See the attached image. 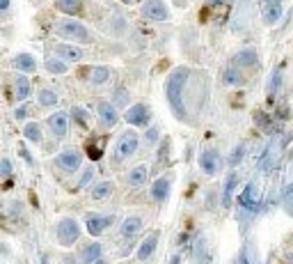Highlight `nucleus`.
<instances>
[{
	"label": "nucleus",
	"mask_w": 293,
	"mask_h": 264,
	"mask_svg": "<svg viewBox=\"0 0 293 264\" xmlns=\"http://www.w3.org/2000/svg\"><path fill=\"white\" fill-rule=\"evenodd\" d=\"M113 225V216H98V214H90L87 220H85V227L92 237H98V234L105 232V227Z\"/></svg>",
	"instance_id": "nucleus-8"
},
{
	"label": "nucleus",
	"mask_w": 293,
	"mask_h": 264,
	"mask_svg": "<svg viewBox=\"0 0 293 264\" xmlns=\"http://www.w3.org/2000/svg\"><path fill=\"white\" fill-rule=\"evenodd\" d=\"M25 115H28V106H21V108H16V113H14L16 120H25Z\"/></svg>",
	"instance_id": "nucleus-38"
},
{
	"label": "nucleus",
	"mask_w": 293,
	"mask_h": 264,
	"mask_svg": "<svg viewBox=\"0 0 293 264\" xmlns=\"http://www.w3.org/2000/svg\"><path fill=\"white\" fill-rule=\"evenodd\" d=\"M220 166V154L215 150H204L199 154V168H202L206 175H215Z\"/></svg>",
	"instance_id": "nucleus-10"
},
{
	"label": "nucleus",
	"mask_w": 293,
	"mask_h": 264,
	"mask_svg": "<svg viewBox=\"0 0 293 264\" xmlns=\"http://www.w3.org/2000/svg\"><path fill=\"white\" fill-rule=\"evenodd\" d=\"M103 147H105V138H92V140H87V156L92 161H98V158L103 156Z\"/></svg>",
	"instance_id": "nucleus-23"
},
{
	"label": "nucleus",
	"mask_w": 293,
	"mask_h": 264,
	"mask_svg": "<svg viewBox=\"0 0 293 264\" xmlns=\"http://www.w3.org/2000/svg\"><path fill=\"white\" fill-rule=\"evenodd\" d=\"M78 237H80V225H78V220L74 219H62L58 223V242L60 246L69 248V246H74L78 242Z\"/></svg>",
	"instance_id": "nucleus-3"
},
{
	"label": "nucleus",
	"mask_w": 293,
	"mask_h": 264,
	"mask_svg": "<svg viewBox=\"0 0 293 264\" xmlns=\"http://www.w3.org/2000/svg\"><path fill=\"white\" fill-rule=\"evenodd\" d=\"M279 16H282V2H271V5H266V12H263V21L268 23V25L277 23Z\"/></svg>",
	"instance_id": "nucleus-26"
},
{
	"label": "nucleus",
	"mask_w": 293,
	"mask_h": 264,
	"mask_svg": "<svg viewBox=\"0 0 293 264\" xmlns=\"http://www.w3.org/2000/svg\"><path fill=\"white\" fill-rule=\"evenodd\" d=\"M115 104H117V106L128 104V92L126 90H117V92H115Z\"/></svg>",
	"instance_id": "nucleus-34"
},
{
	"label": "nucleus",
	"mask_w": 293,
	"mask_h": 264,
	"mask_svg": "<svg viewBox=\"0 0 293 264\" xmlns=\"http://www.w3.org/2000/svg\"><path fill=\"white\" fill-rule=\"evenodd\" d=\"M48 127H51V131L55 133V138H64L67 136V129H69V115L67 113H53L51 117H48Z\"/></svg>",
	"instance_id": "nucleus-11"
},
{
	"label": "nucleus",
	"mask_w": 293,
	"mask_h": 264,
	"mask_svg": "<svg viewBox=\"0 0 293 264\" xmlns=\"http://www.w3.org/2000/svg\"><path fill=\"white\" fill-rule=\"evenodd\" d=\"M9 7V0H0V12H5Z\"/></svg>",
	"instance_id": "nucleus-40"
},
{
	"label": "nucleus",
	"mask_w": 293,
	"mask_h": 264,
	"mask_svg": "<svg viewBox=\"0 0 293 264\" xmlns=\"http://www.w3.org/2000/svg\"><path fill=\"white\" fill-rule=\"evenodd\" d=\"M238 264H250V262H248V257H245V253H243V255H241V260H238Z\"/></svg>",
	"instance_id": "nucleus-41"
},
{
	"label": "nucleus",
	"mask_w": 293,
	"mask_h": 264,
	"mask_svg": "<svg viewBox=\"0 0 293 264\" xmlns=\"http://www.w3.org/2000/svg\"><path fill=\"white\" fill-rule=\"evenodd\" d=\"M71 117L76 120V124H78V127H83V129H87V124H90V120H87L90 115H87V110H85V108H80V106H74V108H71Z\"/></svg>",
	"instance_id": "nucleus-29"
},
{
	"label": "nucleus",
	"mask_w": 293,
	"mask_h": 264,
	"mask_svg": "<svg viewBox=\"0 0 293 264\" xmlns=\"http://www.w3.org/2000/svg\"><path fill=\"white\" fill-rule=\"evenodd\" d=\"M147 175H149V168L147 166H136L128 173V186H142L144 181H147Z\"/></svg>",
	"instance_id": "nucleus-22"
},
{
	"label": "nucleus",
	"mask_w": 293,
	"mask_h": 264,
	"mask_svg": "<svg viewBox=\"0 0 293 264\" xmlns=\"http://www.w3.org/2000/svg\"><path fill=\"white\" fill-rule=\"evenodd\" d=\"M286 209H289V214H293V193H286Z\"/></svg>",
	"instance_id": "nucleus-39"
},
{
	"label": "nucleus",
	"mask_w": 293,
	"mask_h": 264,
	"mask_svg": "<svg viewBox=\"0 0 293 264\" xmlns=\"http://www.w3.org/2000/svg\"><path fill=\"white\" fill-rule=\"evenodd\" d=\"M289 262H291V264H293V253H291V255H289Z\"/></svg>",
	"instance_id": "nucleus-46"
},
{
	"label": "nucleus",
	"mask_w": 293,
	"mask_h": 264,
	"mask_svg": "<svg viewBox=\"0 0 293 264\" xmlns=\"http://www.w3.org/2000/svg\"><path fill=\"white\" fill-rule=\"evenodd\" d=\"M12 175V161L9 158H2L0 161V177H9Z\"/></svg>",
	"instance_id": "nucleus-33"
},
{
	"label": "nucleus",
	"mask_w": 293,
	"mask_h": 264,
	"mask_svg": "<svg viewBox=\"0 0 293 264\" xmlns=\"http://www.w3.org/2000/svg\"><path fill=\"white\" fill-rule=\"evenodd\" d=\"M137 145H140V136L136 131H124L119 138V143L115 147V154H117V161H124V158L133 156L137 152Z\"/></svg>",
	"instance_id": "nucleus-4"
},
{
	"label": "nucleus",
	"mask_w": 293,
	"mask_h": 264,
	"mask_svg": "<svg viewBox=\"0 0 293 264\" xmlns=\"http://www.w3.org/2000/svg\"><path fill=\"white\" fill-rule=\"evenodd\" d=\"M222 81H225L227 85H241L243 83V74L238 71V67H232V69H227L225 71Z\"/></svg>",
	"instance_id": "nucleus-31"
},
{
	"label": "nucleus",
	"mask_w": 293,
	"mask_h": 264,
	"mask_svg": "<svg viewBox=\"0 0 293 264\" xmlns=\"http://www.w3.org/2000/svg\"><path fill=\"white\" fill-rule=\"evenodd\" d=\"M142 230V219L140 216H128L124 223H121V234L126 237V239H133L136 234H140Z\"/></svg>",
	"instance_id": "nucleus-18"
},
{
	"label": "nucleus",
	"mask_w": 293,
	"mask_h": 264,
	"mask_svg": "<svg viewBox=\"0 0 293 264\" xmlns=\"http://www.w3.org/2000/svg\"><path fill=\"white\" fill-rule=\"evenodd\" d=\"M60 99L53 90H41L39 92V106H44V108H53V106L58 104Z\"/></svg>",
	"instance_id": "nucleus-30"
},
{
	"label": "nucleus",
	"mask_w": 293,
	"mask_h": 264,
	"mask_svg": "<svg viewBox=\"0 0 293 264\" xmlns=\"http://www.w3.org/2000/svg\"><path fill=\"white\" fill-rule=\"evenodd\" d=\"M158 239H160V232H151L147 239H144L142 243H140V248H137V260H149L151 255H154V250H156L158 246Z\"/></svg>",
	"instance_id": "nucleus-14"
},
{
	"label": "nucleus",
	"mask_w": 293,
	"mask_h": 264,
	"mask_svg": "<svg viewBox=\"0 0 293 264\" xmlns=\"http://www.w3.org/2000/svg\"><path fill=\"white\" fill-rule=\"evenodd\" d=\"M151 198H154L156 202H165L167 198H170V179L160 177V179L154 181V186H151Z\"/></svg>",
	"instance_id": "nucleus-17"
},
{
	"label": "nucleus",
	"mask_w": 293,
	"mask_h": 264,
	"mask_svg": "<svg viewBox=\"0 0 293 264\" xmlns=\"http://www.w3.org/2000/svg\"><path fill=\"white\" fill-rule=\"evenodd\" d=\"M158 140V129L156 127H151L149 131H147V145H154Z\"/></svg>",
	"instance_id": "nucleus-36"
},
{
	"label": "nucleus",
	"mask_w": 293,
	"mask_h": 264,
	"mask_svg": "<svg viewBox=\"0 0 293 264\" xmlns=\"http://www.w3.org/2000/svg\"><path fill=\"white\" fill-rule=\"evenodd\" d=\"M124 5H136V2H140V0H121Z\"/></svg>",
	"instance_id": "nucleus-42"
},
{
	"label": "nucleus",
	"mask_w": 293,
	"mask_h": 264,
	"mask_svg": "<svg viewBox=\"0 0 293 264\" xmlns=\"http://www.w3.org/2000/svg\"><path fill=\"white\" fill-rule=\"evenodd\" d=\"M55 32L64 39H71V42H80V44H90L92 35L90 30L85 28L80 21H74V19H64V21L55 23Z\"/></svg>",
	"instance_id": "nucleus-2"
},
{
	"label": "nucleus",
	"mask_w": 293,
	"mask_h": 264,
	"mask_svg": "<svg viewBox=\"0 0 293 264\" xmlns=\"http://www.w3.org/2000/svg\"><path fill=\"white\" fill-rule=\"evenodd\" d=\"M101 253H103V248H101V243H87L83 248V253H80V260H83V264H97L98 260H101Z\"/></svg>",
	"instance_id": "nucleus-19"
},
{
	"label": "nucleus",
	"mask_w": 293,
	"mask_h": 264,
	"mask_svg": "<svg viewBox=\"0 0 293 264\" xmlns=\"http://www.w3.org/2000/svg\"><path fill=\"white\" fill-rule=\"evenodd\" d=\"M55 163H58V168L67 170V173H76L80 168V163H83V156H80V152L67 150V152H62V154H58Z\"/></svg>",
	"instance_id": "nucleus-7"
},
{
	"label": "nucleus",
	"mask_w": 293,
	"mask_h": 264,
	"mask_svg": "<svg viewBox=\"0 0 293 264\" xmlns=\"http://www.w3.org/2000/svg\"><path fill=\"white\" fill-rule=\"evenodd\" d=\"M46 69L51 74H67V62L60 60V58H48L46 60Z\"/></svg>",
	"instance_id": "nucleus-28"
},
{
	"label": "nucleus",
	"mask_w": 293,
	"mask_h": 264,
	"mask_svg": "<svg viewBox=\"0 0 293 264\" xmlns=\"http://www.w3.org/2000/svg\"><path fill=\"white\" fill-rule=\"evenodd\" d=\"M259 65V55L252 48H245V51H238L234 55V67L238 69H248V67H256Z\"/></svg>",
	"instance_id": "nucleus-13"
},
{
	"label": "nucleus",
	"mask_w": 293,
	"mask_h": 264,
	"mask_svg": "<svg viewBox=\"0 0 293 264\" xmlns=\"http://www.w3.org/2000/svg\"><path fill=\"white\" fill-rule=\"evenodd\" d=\"M98 120H101L103 127L113 129L115 124L119 122V113H117L115 104H110V101H101V104H98Z\"/></svg>",
	"instance_id": "nucleus-9"
},
{
	"label": "nucleus",
	"mask_w": 293,
	"mask_h": 264,
	"mask_svg": "<svg viewBox=\"0 0 293 264\" xmlns=\"http://www.w3.org/2000/svg\"><path fill=\"white\" fill-rule=\"evenodd\" d=\"M279 81H282V71L277 69V71L271 76V90H268V92H271V97H273V92L279 90Z\"/></svg>",
	"instance_id": "nucleus-32"
},
{
	"label": "nucleus",
	"mask_w": 293,
	"mask_h": 264,
	"mask_svg": "<svg viewBox=\"0 0 293 264\" xmlns=\"http://www.w3.org/2000/svg\"><path fill=\"white\" fill-rule=\"evenodd\" d=\"M149 108L144 104H136V106H131L126 110V115H124V120L128 122V124H133V127H147L149 124Z\"/></svg>",
	"instance_id": "nucleus-6"
},
{
	"label": "nucleus",
	"mask_w": 293,
	"mask_h": 264,
	"mask_svg": "<svg viewBox=\"0 0 293 264\" xmlns=\"http://www.w3.org/2000/svg\"><path fill=\"white\" fill-rule=\"evenodd\" d=\"M110 81V69L108 67H92L90 71V83L92 85H103Z\"/></svg>",
	"instance_id": "nucleus-24"
},
{
	"label": "nucleus",
	"mask_w": 293,
	"mask_h": 264,
	"mask_svg": "<svg viewBox=\"0 0 293 264\" xmlns=\"http://www.w3.org/2000/svg\"><path fill=\"white\" fill-rule=\"evenodd\" d=\"M14 67L19 71H23V74H32V71H37V60L30 53H19L14 58Z\"/></svg>",
	"instance_id": "nucleus-15"
},
{
	"label": "nucleus",
	"mask_w": 293,
	"mask_h": 264,
	"mask_svg": "<svg viewBox=\"0 0 293 264\" xmlns=\"http://www.w3.org/2000/svg\"><path fill=\"white\" fill-rule=\"evenodd\" d=\"M179 262H181V257H179V255H174V257H172V262H170V264H179Z\"/></svg>",
	"instance_id": "nucleus-43"
},
{
	"label": "nucleus",
	"mask_w": 293,
	"mask_h": 264,
	"mask_svg": "<svg viewBox=\"0 0 293 264\" xmlns=\"http://www.w3.org/2000/svg\"><path fill=\"white\" fill-rule=\"evenodd\" d=\"M211 5H220V2H222V0H209Z\"/></svg>",
	"instance_id": "nucleus-44"
},
{
	"label": "nucleus",
	"mask_w": 293,
	"mask_h": 264,
	"mask_svg": "<svg viewBox=\"0 0 293 264\" xmlns=\"http://www.w3.org/2000/svg\"><path fill=\"white\" fill-rule=\"evenodd\" d=\"M142 16L151 21H167L170 19V9L163 0H144L142 2Z\"/></svg>",
	"instance_id": "nucleus-5"
},
{
	"label": "nucleus",
	"mask_w": 293,
	"mask_h": 264,
	"mask_svg": "<svg viewBox=\"0 0 293 264\" xmlns=\"http://www.w3.org/2000/svg\"><path fill=\"white\" fill-rule=\"evenodd\" d=\"M263 2H268V5H271V2H282V0H263Z\"/></svg>",
	"instance_id": "nucleus-45"
},
{
	"label": "nucleus",
	"mask_w": 293,
	"mask_h": 264,
	"mask_svg": "<svg viewBox=\"0 0 293 264\" xmlns=\"http://www.w3.org/2000/svg\"><path fill=\"white\" fill-rule=\"evenodd\" d=\"M92 175H94V168H87V170H85V175H83V179L78 181V186H80V189H83L85 184H87V181L92 179Z\"/></svg>",
	"instance_id": "nucleus-37"
},
{
	"label": "nucleus",
	"mask_w": 293,
	"mask_h": 264,
	"mask_svg": "<svg viewBox=\"0 0 293 264\" xmlns=\"http://www.w3.org/2000/svg\"><path fill=\"white\" fill-rule=\"evenodd\" d=\"M14 92H16V101H25L30 99V92H32V85L28 81V76H19L14 81Z\"/></svg>",
	"instance_id": "nucleus-20"
},
{
	"label": "nucleus",
	"mask_w": 293,
	"mask_h": 264,
	"mask_svg": "<svg viewBox=\"0 0 293 264\" xmlns=\"http://www.w3.org/2000/svg\"><path fill=\"white\" fill-rule=\"evenodd\" d=\"M23 133H25V138L30 143H41V129H39L37 122H28L25 129H23Z\"/></svg>",
	"instance_id": "nucleus-27"
},
{
	"label": "nucleus",
	"mask_w": 293,
	"mask_h": 264,
	"mask_svg": "<svg viewBox=\"0 0 293 264\" xmlns=\"http://www.w3.org/2000/svg\"><path fill=\"white\" fill-rule=\"evenodd\" d=\"M188 76H190L188 67H176L165 81L167 104L172 108L174 117L181 122L188 120V108H186V101H183V90H186V83H188Z\"/></svg>",
	"instance_id": "nucleus-1"
},
{
	"label": "nucleus",
	"mask_w": 293,
	"mask_h": 264,
	"mask_svg": "<svg viewBox=\"0 0 293 264\" xmlns=\"http://www.w3.org/2000/svg\"><path fill=\"white\" fill-rule=\"evenodd\" d=\"M243 154H245V147H243V145H238V147L234 150V154H232V166H236V163L241 161Z\"/></svg>",
	"instance_id": "nucleus-35"
},
{
	"label": "nucleus",
	"mask_w": 293,
	"mask_h": 264,
	"mask_svg": "<svg viewBox=\"0 0 293 264\" xmlns=\"http://www.w3.org/2000/svg\"><path fill=\"white\" fill-rule=\"evenodd\" d=\"M236 184H238V175L229 173L227 175V181H225V189H222V207H225V209L232 207V198H234V191H236Z\"/></svg>",
	"instance_id": "nucleus-16"
},
{
	"label": "nucleus",
	"mask_w": 293,
	"mask_h": 264,
	"mask_svg": "<svg viewBox=\"0 0 293 264\" xmlns=\"http://www.w3.org/2000/svg\"><path fill=\"white\" fill-rule=\"evenodd\" d=\"M115 191V184L113 181H101V184H97L94 189H92V198L94 200H105V198H110Z\"/></svg>",
	"instance_id": "nucleus-25"
},
{
	"label": "nucleus",
	"mask_w": 293,
	"mask_h": 264,
	"mask_svg": "<svg viewBox=\"0 0 293 264\" xmlns=\"http://www.w3.org/2000/svg\"><path fill=\"white\" fill-rule=\"evenodd\" d=\"M55 7L60 9L62 14L76 16L83 12V2H80V0H55Z\"/></svg>",
	"instance_id": "nucleus-21"
},
{
	"label": "nucleus",
	"mask_w": 293,
	"mask_h": 264,
	"mask_svg": "<svg viewBox=\"0 0 293 264\" xmlns=\"http://www.w3.org/2000/svg\"><path fill=\"white\" fill-rule=\"evenodd\" d=\"M55 55L64 62H80L83 60V48L71 44H58L55 46Z\"/></svg>",
	"instance_id": "nucleus-12"
}]
</instances>
